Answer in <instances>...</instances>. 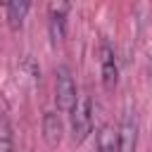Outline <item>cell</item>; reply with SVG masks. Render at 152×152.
<instances>
[{
    "label": "cell",
    "mask_w": 152,
    "mask_h": 152,
    "mask_svg": "<svg viewBox=\"0 0 152 152\" xmlns=\"http://www.w3.org/2000/svg\"><path fill=\"white\" fill-rule=\"evenodd\" d=\"M66 17H69V0H50L48 2V31H50L52 45H57L64 38Z\"/></svg>",
    "instance_id": "cell-3"
},
{
    "label": "cell",
    "mask_w": 152,
    "mask_h": 152,
    "mask_svg": "<svg viewBox=\"0 0 152 152\" xmlns=\"http://www.w3.org/2000/svg\"><path fill=\"white\" fill-rule=\"evenodd\" d=\"M0 152H14L12 128H10V121H7L5 116L0 119Z\"/></svg>",
    "instance_id": "cell-9"
},
{
    "label": "cell",
    "mask_w": 152,
    "mask_h": 152,
    "mask_svg": "<svg viewBox=\"0 0 152 152\" xmlns=\"http://www.w3.org/2000/svg\"><path fill=\"white\" fill-rule=\"evenodd\" d=\"M97 55H100V76H102V86H104L107 93H112V90L116 88V83H119V66H116L114 48H112L107 40H102Z\"/></svg>",
    "instance_id": "cell-4"
},
{
    "label": "cell",
    "mask_w": 152,
    "mask_h": 152,
    "mask_svg": "<svg viewBox=\"0 0 152 152\" xmlns=\"http://www.w3.org/2000/svg\"><path fill=\"white\" fill-rule=\"evenodd\" d=\"M0 5H5V7H7V5H10V0H0Z\"/></svg>",
    "instance_id": "cell-10"
},
{
    "label": "cell",
    "mask_w": 152,
    "mask_h": 152,
    "mask_svg": "<svg viewBox=\"0 0 152 152\" xmlns=\"http://www.w3.org/2000/svg\"><path fill=\"white\" fill-rule=\"evenodd\" d=\"M78 95H76V83L74 76L69 71V66H57L55 69V102L59 112H71L76 104Z\"/></svg>",
    "instance_id": "cell-2"
},
{
    "label": "cell",
    "mask_w": 152,
    "mask_h": 152,
    "mask_svg": "<svg viewBox=\"0 0 152 152\" xmlns=\"http://www.w3.org/2000/svg\"><path fill=\"white\" fill-rule=\"evenodd\" d=\"M62 133H64V126H62V119L57 112H45L43 114V140L48 147H57L62 142Z\"/></svg>",
    "instance_id": "cell-6"
},
{
    "label": "cell",
    "mask_w": 152,
    "mask_h": 152,
    "mask_svg": "<svg viewBox=\"0 0 152 152\" xmlns=\"http://www.w3.org/2000/svg\"><path fill=\"white\" fill-rule=\"evenodd\" d=\"M69 114H71V138L76 145H81L88 140V135L93 131V102H90V97H86V95L78 97Z\"/></svg>",
    "instance_id": "cell-1"
},
{
    "label": "cell",
    "mask_w": 152,
    "mask_h": 152,
    "mask_svg": "<svg viewBox=\"0 0 152 152\" xmlns=\"http://www.w3.org/2000/svg\"><path fill=\"white\" fill-rule=\"evenodd\" d=\"M28 7H31V0H10V5H7V24H10L12 31H19L24 26Z\"/></svg>",
    "instance_id": "cell-7"
},
{
    "label": "cell",
    "mask_w": 152,
    "mask_h": 152,
    "mask_svg": "<svg viewBox=\"0 0 152 152\" xmlns=\"http://www.w3.org/2000/svg\"><path fill=\"white\" fill-rule=\"evenodd\" d=\"M95 152H119L116 147V128L104 124L97 128V135H95Z\"/></svg>",
    "instance_id": "cell-8"
},
{
    "label": "cell",
    "mask_w": 152,
    "mask_h": 152,
    "mask_svg": "<svg viewBox=\"0 0 152 152\" xmlns=\"http://www.w3.org/2000/svg\"><path fill=\"white\" fill-rule=\"evenodd\" d=\"M116 147L119 152H135L138 147V116L135 112H126L116 128Z\"/></svg>",
    "instance_id": "cell-5"
}]
</instances>
